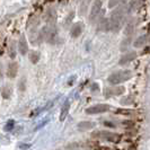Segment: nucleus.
Masks as SVG:
<instances>
[{"instance_id":"1","label":"nucleus","mask_w":150,"mask_h":150,"mask_svg":"<svg viewBox=\"0 0 150 150\" xmlns=\"http://www.w3.org/2000/svg\"><path fill=\"white\" fill-rule=\"evenodd\" d=\"M127 13H128V9L125 6H120L115 10H113V13L111 14V18H110V26H111L110 30L117 33L122 28Z\"/></svg>"},{"instance_id":"2","label":"nucleus","mask_w":150,"mask_h":150,"mask_svg":"<svg viewBox=\"0 0 150 150\" xmlns=\"http://www.w3.org/2000/svg\"><path fill=\"white\" fill-rule=\"evenodd\" d=\"M40 35H41L42 41H45L47 43H54V41L57 38V30L53 24H47L41 30Z\"/></svg>"},{"instance_id":"3","label":"nucleus","mask_w":150,"mask_h":150,"mask_svg":"<svg viewBox=\"0 0 150 150\" xmlns=\"http://www.w3.org/2000/svg\"><path fill=\"white\" fill-rule=\"evenodd\" d=\"M131 77H132V72L130 70H122V71H117V72H114L112 75H110L108 81L112 85H119V83H122L129 80Z\"/></svg>"},{"instance_id":"4","label":"nucleus","mask_w":150,"mask_h":150,"mask_svg":"<svg viewBox=\"0 0 150 150\" xmlns=\"http://www.w3.org/2000/svg\"><path fill=\"white\" fill-rule=\"evenodd\" d=\"M94 138H99V139H103L106 141H110V142H117L120 141V135L117 133H114V132H108V131H98L96 133H93Z\"/></svg>"},{"instance_id":"5","label":"nucleus","mask_w":150,"mask_h":150,"mask_svg":"<svg viewBox=\"0 0 150 150\" xmlns=\"http://www.w3.org/2000/svg\"><path fill=\"white\" fill-rule=\"evenodd\" d=\"M111 106L107 105V104H97V105L90 106L86 110V114L88 115H95V114H100V113H104L110 111Z\"/></svg>"},{"instance_id":"6","label":"nucleus","mask_w":150,"mask_h":150,"mask_svg":"<svg viewBox=\"0 0 150 150\" xmlns=\"http://www.w3.org/2000/svg\"><path fill=\"white\" fill-rule=\"evenodd\" d=\"M100 10H102V1L100 0H95L93 6H91V10H90L89 14L90 22H93V21H95L97 18L99 13H100Z\"/></svg>"},{"instance_id":"7","label":"nucleus","mask_w":150,"mask_h":150,"mask_svg":"<svg viewBox=\"0 0 150 150\" xmlns=\"http://www.w3.org/2000/svg\"><path fill=\"white\" fill-rule=\"evenodd\" d=\"M18 63L15 62V61H13V62H9V64H8L7 67V77L8 78H11V79H14L16 78V76L18 74Z\"/></svg>"},{"instance_id":"8","label":"nucleus","mask_w":150,"mask_h":150,"mask_svg":"<svg viewBox=\"0 0 150 150\" xmlns=\"http://www.w3.org/2000/svg\"><path fill=\"white\" fill-rule=\"evenodd\" d=\"M124 93V88L123 87H108L105 89L106 97H111V96H119L121 94Z\"/></svg>"},{"instance_id":"9","label":"nucleus","mask_w":150,"mask_h":150,"mask_svg":"<svg viewBox=\"0 0 150 150\" xmlns=\"http://www.w3.org/2000/svg\"><path fill=\"white\" fill-rule=\"evenodd\" d=\"M137 58V53L134 51H132V52H129L127 54H124L122 58L120 59V63L121 66H124V64H128L129 62H131V61H133Z\"/></svg>"},{"instance_id":"10","label":"nucleus","mask_w":150,"mask_h":150,"mask_svg":"<svg viewBox=\"0 0 150 150\" xmlns=\"http://www.w3.org/2000/svg\"><path fill=\"white\" fill-rule=\"evenodd\" d=\"M83 24L81 23H76L72 25V27H71V30H70V34H71V36L72 38H78V36H80V34L83 33Z\"/></svg>"},{"instance_id":"11","label":"nucleus","mask_w":150,"mask_h":150,"mask_svg":"<svg viewBox=\"0 0 150 150\" xmlns=\"http://www.w3.org/2000/svg\"><path fill=\"white\" fill-rule=\"evenodd\" d=\"M18 51L22 55H25L26 53L28 52V43L26 41V38L22 36L19 38V42H18Z\"/></svg>"},{"instance_id":"12","label":"nucleus","mask_w":150,"mask_h":150,"mask_svg":"<svg viewBox=\"0 0 150 150\" xmlns=\"http://www.w3.org/2000/svg\"><path fill=\"white\" fill-rule=\"evenodd\" d=\"M45 21H46L47 24H53V23L55 22V11H54V9H49L46 11Z\"/></svg>"},{"instance_id":"13","label":"nucleus","mask_w":150,"mask_h":150,"mask_svg":"<svg viewBox=\"0 0 150 150\" xmlns=\"http://www.w3.org/2000/svg\"><path fill=\"white\" fill-rule=\"evenodd\" d=\"M98 30H110L111 26H110V19H105L103 18L99 24H98Z\"/></svg>"},{"instance_id":"14","label":"nucleus","mask_w":150,"mask_h":150,"mask_svg":"<svg viewBox=\"0 0 150 150\" xmlns=\"http://www.w3.org/2000/svg\"><path fill=\"white\" fill-rule=\"evenodd\" d=\"M11 94H13V88H11V86H10V85H6V86L2 88V91H1L2 97L5 98V99H8V98L11 96Z\"/></svg>"},{"instance_id":"15","label":"nucleus","mask_w":150,"mask_h":150,"mask_svg":"<svg viewBox=\"0 0 150 150\" xmlns=\"http://www.w3.org/2000/svg\"><path fill=\"white\" fill-rule=\"evenodd\" d=\"M148 41V36L147 35H142V36H140L139 38H137L135 40V42L133 43L135 47H140V46H142V45L146 44V42Z\"/></svg>"},{"instance_id":"16","label":"nucleus","mask_w":150,"mask_h":150,"mask_svg":"<svg viewBox=\"0 0 150 150\" xmlns=\"http://www.w3.org/2000/svg\"><path fill=\"white\" fill-rule=\"evenodd\" d=\"M38 60H40V53L35 50L30 51V61L32 63H38Z\"/></svg>"},{"instance_id":"17","label":"nucleus","mask_w":150,"mask_h":150,"mask_svg":"<svg viewBox=\"0 0 150 150\" xmlns=\"http://www.w3.org/2000/svg\"><path fill=\"white\" fill-rule=\"evenodd\" d=\"M94 128V123H91V122H80L79 124H78V129L79 130H89V129Z\"/></svg>"},{"instance_id":"18","label":"nucleus","mask_w":150,"mask_h":150,"mask_svg":"<svg viewBox=\"0 0 150 150\" xmlns=\"http://www.w3.org/2000/svg\"><path fill=\"white\" fill-rule=\"evenodd\" d=\"M68 111H69V102L64 103V105H63L62 110H61V116H60L61 121H63L66 119V116L68 115Z\"/></svg>"},{"instance_id":"19","label":"nucleus","mask_w":150,"mask_h":150,"mask_svg":"<svg viewBox=\"0 0 150 150\" xmlns=\"http://www.w3.org/2000/svg\"><path fill=\"white\" fill-rule=\"evenodd\" d=\"M116 114H121V115H132L133 111H131V110H117Z\"/></svg>"},{"instance_id":"20","label":"nucleus","mask_w":150,"mask_h":150,"mask_svg":"<svg viewBox=\"0 0 150 150\" xmlns=\"http://www.w3.org/2000/svg\"><path fill=\"white\" fill-rule=\"evenodd\" d=\"M122 127H124V128H132L133 127V122L132 121H123L122 122Z\"/></svg>"},{"instance_id":"21","label":"nucleus","mask_w":150,"mask_h":150,"mask_svg":"<svg viewBox=\"0 0 150 150\" xmlns=\"http://www.w3.org/2000/svg\"><path fill=\"white\" fill-rule=\"evenodd\" d=\"M87 0L86 1H83V4H81V7H80V14H83L85 11H86V8H87Z\"/></svg>"},{"instance_id":"22","label":"nucleus","mask_w":150,"mask_h":150,"mask_svg":"<svg viewBox=\"0 0 150 150\" xmlns=\"http://www.w3.org/2000/svg\"><path fill=\"white\" fill-rule=\"evenodd\" d=\"M119 1H120V0H110V2H108V7L110 8L115 7V6L119 4Z\"/></svg>"},{"instance_id":"23","label":"nucleus","mask_w":150,"mask_h":150,"mask_svg":"<svg viewBox=\"0 0 150 150\" xmlns=\"http://www.w3.org/2000/svg\"><path fill=\"white\" fill-rule=\"evenodd\" d=\"M104 125L105 127H110V128H115V124H113L112 122H107V121L104 122Z\"/></svg>"},{"instance_id":"24","label":"nucleus","mask_w":150,"mask_h":150,"mask_svg":"<svg viewBox=\"0 0 150 150\" xmlns=\"http://www.w3.org/2000/svg\"><path fill=\"white\" fill-rule=\"evenodd\" d=\"M59 1H60V2H63V1H64V0H59Z\"/></svg>"},{"instance_id":"25","label":"nucleus","mask_w":150,"mask_h":150,"mask_svg":"<svg viewBox=\"0 0 150 150\" xmlns=\"http://www.w3.org/2000/svg\"><path fill=\"white\" fill-rule=\"evenodd\" d=\"M46 1H53V0H46Z\"/></svg>"}]
</instances>
